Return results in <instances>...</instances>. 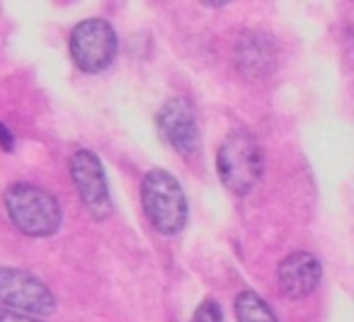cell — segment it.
I'll return each instance as SVG.
<instances>
[{"mask_svg": "<svg viewBox=\"0 0 354 322\" xmlns=\"http://www.w3.org/2000/svg\"><path fill=\"white\" fill-rule=\"evenodd\" d=\"M323 278V267L310 252H291L277 269V281L286 298H306L318 288Z\"/></svg>", "mask_w": 354, "mask_h": 322, "instance_id": "9c48e42d", "label": "cell"}, {"mask_svg": "<svg viewBox=\"0 0 354 322\" xmlns=\"http://www.w3.org/2000/svg\"><path fill=\"white\" fill-rule=\"evenodd\" d=\"M238 322H279L272 307L255 291H241L236 298Z\"/></svg>", "mask_w": 354, "mask_h": 322, "instance_id": "30bf717a", "label": "cell"}, {"mask_svg": "<svg viewBox=\"0 0 354 322\" xmlns=\"http://www.w3.org/2000/svg\"><path fill=\"white\" fill-rule=\"evenodd\" d=\"M6 211L15 228L30 238H49L61 228V206L46 189L17 182L6 191Z\"/></svg>", "mask_w": 354, "mask_h": 322, "instance_id": "7a4b0ae2", "label": "cell"}, {"mask_svg": "<svg viewBox=\"0 0 354 322\" xmlns=\"http://www.w3.org/2000/svg\"><path fill=\"white\" fill-rule=\"evenodd\" d=\"M192 322H223L221 307H218L216 301H204L202 305L194 310Z\"/></svg>", "mask_w": 354, "mask_h": 322, "instance_id": "8fae6325", "label": "cell"}, {"mask_svg": "<svg viewBox=\"0 0 354 322\" xmlns=\"http://www.w3.org/2000/svg\"><path fill=\"white\" fill-rule=\"evenodd\" d=\"M233 59H236V68L248 80L270 78L277 68V46L270 35L245 32L238 37L236 46H233Z\"/></svg>", "mask_w": 354, "mask_h": 322, "instance_id": "ba28073f", "label": "cell"}, {"mask_svg": "<svg viewBox=\"0 0 354 322\" xmlns=\"http://www.w3.org/2000/svg\"><path fill=\"white\" fill-rule=\"evenodd\" d=\"M0 322H41V320L35 315H27V312H17L0 305Z\"/></svg>", "mask_w": 354, "mask_h": 322, "instance_id": "7c38bea8", "label": "cell"}, {"mask_svg": "<svg viewBox=\"0 0 354 322\" xmlns=\"http://www.w3.org/2000/svg\"><path fill=\"white\" fill-rule=\"evenodd\" d=\"M141 204L151 225L162 235H177L187 223V199L180 182L165 170H151L143 177Z\"/></svg>", "mask_w": 354, "mask_h": 322, "instance_id": "3957f363", "label": "cell"}, {"mask_svg": "<svg viewBox=\"0 0 354 322\" xmlns=\"http://www.w3.org/2000/svg\"><path fill=\"white\" fill-rule=\"evenodd\" d=\"M0 305L27 315H51L56 298L41 278L17 267H0Z\"/></svg>", "mask_w": 354, "mask_h": 322, "instance_id": "5b68a950", "label": "cell"}, {"mask_svg": "<svg viewBox=\"0 0 354 322\" xmlns=\"http://www.w3.org/2000/svg\"><path fill=\"white\" fill-rule=\"evenodd\" d=\"M158 129L167 146L180 155L192 158L199 151V126L197 114L187 97H170L158 112Z\"/></svg>", "mask_w": 354, "mask_h": 322, "instance_id": "52a82bcc", "label": "cell"}, {"mask_svg": "<svg viewBox=\"0 0 354 322\" xmlns=\"http://www.w3.org/2000/svg\"><path fill=\"white\" fill-rule=\"evenodd\" d=\"M216 170L231 194L245 196L260 182L265 170L262 146L250 131L236 129L226 136L216 155Z\"/></svg>", "mask_w": 354, "mask_h": 322, "instance_id": "6da1fadb", "label": "cell"}, {"mask_svg": "<svg viewBox=\"0 0 354 322\" xmlns=\"http://www.w3.org/2000/svg\"><path fill=\"white\" fill-rule=\"evenodd\" d=\"M117 32L107 20L90 17L83 20L71 35V59L85 73H100L117 56Z\"/></svg>", "mask_w": 354, "mask_h": 322, "instance_id": "277c9868", "label": "cell"}, {"mask_svg": "<svg viewBox=\"0 0 354 322\" xmlns=\"http://www.w3.org/2000/svg\"><path fill=\"white\" fill-rule=\"evenodd\" d=\"M71 180L78 189L80 204L93 218L102 220L112 214V196H109L104 167L93 151H78L71 158Z\"/></svg>", "mask_w": 354, "mask_h": 322, "instance_id": "8992f818", "label": "cell"}, {"mask_svg": "<svg viewBox=\"0 0 354 322\" xmlns=\"http://www.w3.org/2000/svg\"><path fill=\"white\" fill-rule=\"evenodd\" d=\"M0 148H6V151H12L15 148V138H12L10 129H6L0 124Z\"/></svg>", "mask_w": 354, "mask_h": 322, "instance_id": "4fadbf2b", "label": "cell"}]
</instances>
